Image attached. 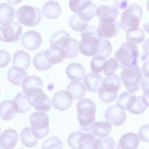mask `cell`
Returning <instances> with one entry per match:
<instances>
[{"label": "cell", "instance_id": "cell-28", "mask_svg": "<svg viewBox=\"0 0 149 149\" xmlns=\"http://www.w3.org/2000/svg\"><path fill=\"white\" fill-rule=\"evenodd\" d=\"M30 55L28 52L23 50H18L13 54L12 65L26 70L30 66Z\"/></svg>", "mask_w": 149, "mask_h": 149}, {"label": "cell", "instance_id": "cell-7", "mask_svg": "<svg viewBox=\"0 0 149 149\" xmlns=\"http://www.w3.org/2000/svg\"><path fill=\"white\" fill-rule=\"evenodd\" d=\"M142 74L137 65L123 68L120 73V79L128 92L133 93L139 90L143 80Z\"/></svg>", "mask_w": 149, "mask_h": 149}, {"label": "cell", "instance_id": "cell-27", "mask_svg": "<svg viewBox=\"0 0 149 149\" xmlns=\"http://www.w3.org/2000/svg\"><path fill=\"white\" fill-rule=\"evenodd\" d=\"M86 70L80 63L72 62L69 64L66 69V73L70 80H81L85 76Z\"/></svg>", "mask_w": 149, "mask_h": 149}, {"label": "cell", "instance_id": "cell-55", "mask_svg": "<svg viewBox=\"0 0 149 149\" xmlns=\"http://www.w3.org/2000/svg\"><path fill=\"white\" fill-rule=\"evenodd\" d=\"M19 149H24V148H19Z\"/></svg>", "mask_w": 149, "mask_h": 149}, {"label": "cell", "instance_id": "cell-24", "mask_svg": "<svg viewBox=\"0 0 149 149\" xmlns=\"http://www.w3.org/2000/svg\"><path fill=\"white\" fill-rule=\"evenodd\" d=\"M45 57L47 61L53 65L62 62L66 58V55L62 48L51 47L45 51Z\"/></svg>", "mask_w": 149, "mask_h": 149}, {"label": "cell", "instance_id": "cell-25", "mask_svg": "<svg viewBox=\"0 0 149 149\" xmlns=\"http://www.w3.org/2000/svg\"><path fill=\"white\" fill-rule=\"evenodd\" d=\"M27 77V73L24 69L17 66L10 68L7 72V78L12 84L17 86L22 85L23 81Z\"/></svg>", "mask_w": 149, "mask_h": 149}, {"label": "cell", "instance_id": "cell-6", "mask_svg": "<svg viewBox=\"0 0 149 149\" xmlns=\"http://www.w3.org/2000/svg\"><path fill=\"white\" fill-rule=\"evenodd\" d=\"M120 86V79L117 74L107 76L104 79L102 85L98 91L100 100L104 103L113 102L117 97Z\"/></svg>", "mask_w": 149, "mask_h": 149}, {"label": "cell", "instance_id": "cell-38", "mask_svg": "<svg viewBox=\"0 0 149 149\" xmlns=\"http://www.w3.org/2000/svg\"><path fill=\"white\" fill-rule=\"evenodd\" d=\"M92 3L91 0H69V6L72 11L77 14L81 13Z\"/></svg>", "mask_w": 149, "mask_h": 149}, {"label": "cell", "instance_id": "cell-30", "mask_svg": "<svg viewBox=\"0 0 149 149\" xmlns=\"http://www.w3.org/2000/svg\"><path fill=\"white\" fill-rule=\"evenodd\" d=\"M67 90L73 99L78 100L85 95L86 90L84 84L81 82L74 80L69 83L67 86Z\"/></svg>", "mask_w": 149, "mask_h": 149}, {"label": "cell", "instance_id": "cell-26", "mask_svg": "<svg viewBox=\"0 0 149 149\" xmlns=\"http://www.w3.org/2000/svg\"><path fill=\"white\" fill-rule=\"evenodd\" d=\"M42 12L45 17L49 19H56L61 15V7L58 2L49 1L44 3Z\"/></svg>", "mask_w": 149, "mask_h": 149}, {"label": "cell", "instance_id": "cell-41", "mask_svg": "<svg viewBox=\"0 0 149 149\" xmlns=\"http://www.w3.org/2000/svg\"><path fill=\"white\" fill-rule=\"evenodd\" d=\"M126 38L129 41L136 44H140L145 38V34L142 29H139L135 31L127 32L126 34Z\"/></svg>", "mask_w": 149, "mask_h": 149}, {"label": "cell", "instance_id": "cell-12", "mask_svg": "<svg viewBox=\"0 0 149 149\" xmlns=\"http://www.w3.org/2000/svg\"><path fill=\"white\" fill-rule=\"evenodd\" d=\"M22 89L26 95L27 99L31 98L36 95L44 92L42 90L43 82L37 76H27L22 84Z\"/></svg>", "mask_w": 149, "mask_h": 149}, {"label": "cell", "instance_id": "cell-3", "mask_svg": "<svg viewBox=\"0 0 149 149\" xmlns=\"http://www.w3.org/2000/svg\"><path fill=\"white\" fill-rule=\"evenodd\" d=\"M114 56L120 68L137 66L139 49L134 42L127 41L121 45Z\"/></svg>", "mask_w": 149, "mask_h": 149}, {"label": "cell", "instance_id": "cell-34", "mask_svg": "<svg viewBox=\"0 0 149 149\" xmlns=\"http://www.w3.org/2000/svg\"><path fill=\"white\" fill-rule=\"evenodd\" d=\"M112 51V46L111 42L105 38H101L100 40L99 47L94 57L105 59L111 55Z\"/></svg>", "mask_w": 149, "mask_h": 149}, {"label": "cell", "instance_id": "cell-4", "mask_svg": "<svg viewBox=\"0 0 149 149\" xmlns=\"http://www.w3.org/2000/svg\"><path fill=\"white\" fill-rule=\"evenodd\" d=\"M116 105L122 110L126 109L136 115L144 112L147 107L141 96H136L127 91H123L120 94Z\"/></svg>", "mask_w": 149, "mask_h": 149}, {"label": "cell", "instance_id": "cell-9", "mask_svg": "<svg viewBox=\"0 0 149 149\" xmlns=\"http://www.w3.org/2000/svg\"><path fill=\"white\" fill-rule=\"evenodd\" d=\"M42 17L40 9L29 5H23L16 12L18 22L28 27H34L39 24Z\"/></svg>", "mask_w": 149, "mask_h": 149}, {"label": "cell", "instance_id": "cell-18", "mask_svg": "<svg viewBox=\"0 0 149 149\" xmlns=\"http://www.w3.org/2000/svg\"><path fill=\"white\" fill-rule=\"evenodd\" d=\"M119 24L116 21L100 22L98 33L101 38H111L116 36L119 31Z\"/></svg>", "mask_w": 149, "mask_h": 149}, {"label": "cell", "instance_id": "cell-43", "mask_svg": "<svg viewBox=\"0 0 149 149\" xmlns=\"http://www.w3.org/2000/svg\"><path fill=\"white\" fill-rule=\"evenodd\" d=\"M97 8L95 4L92 3L90 6H88L81 13L77 14V15L84 21L88 22L95 17L97 12Z\"/></svg>", "mask_w": 149, "mask_h": 149}, {"label": "cell", "instance_id": "cell-5", "mask_svg": "<svg viewBox=\"0 0 149 149\" xmlns=\"http://www.w3.org/2000/svg\"><path fill=\"white\" fill-rule=\"evenodd\" d=\"M142 16L141 8L137 4H133L121 14L119 26L126 33L137 30Z\"/></svg>", "mask_w": 149, "mask_h": 149}, {"label": "cell", "instance_id": "cell-11", "mask_svg": "<svg viewBox=\"0 0 149 149\" xmlns=\"http://www.w3.org/2000/svg\"><path fill=\"white\" fill-rule=\"evenodd\" d=\"M22 27L17 22H12L8 24L1 25L0 29L1 40L3 42H16L20 38Z\"/></svg>", "mask_w": 149, "mask_h": 149}, {"label": "cell", "instance_id": "cell-14", "mask_svg": "<svg viewBox=\"0 0 149 149\" xmlns=\"http://www.w3.org/2000/svg\"><path fill=\"white\" fill-rule=\"evenodd\" d=\"M73 99L72 96L68 91L60 90L54 94L52 101L56 109L64 111L72 107Z\"/></svg>", "mask_w": 149, "mask_h": 149}, {"label": "cell", "instance_id": "cell-47", "mask_svg": "<svg viewBox=\"0 0 149 149\" xmlns=\"http://www.w3.org/2000/svg\"><path fill=\"white\" fill-rule=\"evenodd\" d=\"M129 5L128 1L126 0H122L121 1H118L115 2V3H113V6L115 7L116 9H126Z\"/></svg>", "mask_w": 149, "mask_h": 149}, {"label": "cell", "instance_id": "cell-40", "mask_svg": "<svg viewBox=\"0 0 149 149\" xmlns=\"http://www.w3.org/2000/svg\"><path fill=\"white\" fill-rule=\"evenodd\" d=\"M41 148L42 149H62L63 143L58 137L52 136L43 141Z\"/></svg>", "mask_w": 149, "mask_h": 149}, {"label": "cell", "instance_id": "cell-35", "mask_svg": "<svg viewBox=\"0 0 149 149\" xmlns=\"http://www.w3.org/2000/svg\"><path fill=\"white\" fill-rule=\"evenodd\" d=\"M33 65L40 71H45L52 66L45 57V51H41L36 54L33 59Z\"/></svg>", "mask_w": 149, "mask_h": 149}, {"label": "cell", "instance_id": "cell-8", "mask_svg": "<svg viewBox=\"0 0 149 149\" xmlns=\"http://www.w3.org/2000/svg\"><path fill=\"white\" fill-rule=\"evenodd\" d=\"M31 131L38 139L48 136L49 132V116L44 112L37 111L32 113L30 116Z\"/></svg>", "mask_w": 149, "mask_h": 149}, {"label": "cell", "instance_id": "cell-16", "mask_svg": "<svg viewBox=\"0 0 149 149\" xmlns=\"http://www.w3.org/2000/svg\"><path fill=\"white\" fill-rule=\"evenodd\" d=\"M30 105L34 108L40 112H48L52 108V101L45 94L44 92L40 93L33 97L28 99Z\"/></svg>", "mask_w": 149, "mask_h": 149}, {"label": "cell", "instance_id": "cell-32", "mask_svg": "<svg viewBox=\"0 0 149 149\" xmlns=\"http://www.w3.org/2000/svg\"><path fill=\"white\" fill-rule=\"evenodd\" d=\"M79 41L74 38H70L62 46V48L64 50L66 58L72 59L76 57L79 54Z\"/></svg>", "mask_w": 149, "mask_h": 149}, {"label": "cell", "instance_id": "cell-52", "mask_svg": "<svg viewBox=\"0 0 149 149\" xmlns=\"http://www.w3.org/2000/svg\"><path fill=\"white\" fill-rule=\"evenodd\" d=\"M143 29L147 33L149 34V23L147 24H143Z\"/></svg>", "mask_w": 149, "mask_h": 149}, {"label": "cell", "instance_id": "cell-45", "mask_svg": "<svg viewBox=\"0 0 149 149\" xmlns=\"http://www.w3.org/2000/svg\"><path fill=\"white\" fill-rule=\"evenodd\" d=\"M140 140L144 142H149V124L144 125L138 132Z\"/></svg>", "mask_w": 149, "mask_h": 149}, {"label": "cell", "instance_id": "cell-51", "mask_svg": "<svg viewBox=\"0 0 149 149\" xmlns=\"http://www.w3.org/2000/svg\"><path fill=\"white\" fill-rule=\"evenodd\" d=\"M10 4L12 5H17L19 4L22 0H6Z\"/></svg>", "mask_w": 149, "mask_h": 149}, {"label": "cell", "instance_id": "cell-23", "mask_svg": "<svg viewBox=\"0 0 149 149\" xmlns=\"http://www.w3.org/2000/svg\"><path fill=\"white\" fill-rule=\"evenodd\" d=\"M111 131V125L108 121L94 122L86 132H91L94 135L100 137H105L109 135Z\"/></svg>", "mask_w": 149, "mask_h": 149}, {"label": "cell", "instance_id": "cell-19", "mask_svg": "<svg viewBox=\"0 0 149 149\" xmlns=\"http://www.w3.org/2000/svg\"><path fill=\"white\" fill-rule=\"evenodd\" d=\"M96 15L100 22H113L119 15V11L113 6L102 5L98 7Z\"/></svg>", "mask_w": 149, "mask_h": 149}, {"label": "cell", "instance_id": "cell-54", "mask_svg": "<svg viewBox=\"0 0 149 149\" xmlns=\"http://www.w3.org/2000/svg\"><path fill=\"white\" fill-rule=\"evenodd\" d=\"M102 1H108V0H102ZM112 1H116V2H118L119 1V0H112Z\"/></svg>", "mask_w": 149, "mask_h": 149}, {"label": "cell", "instance_id": "cell-50", "mask_svg": "<svg viewBox=\"0 0 149 149\" xmlns=\"http://www.w3.org/2000/svg\"><path fill=\"white\" fill-rule=\"evenodd\" d=\"M142 97L146 106L149 107V87L143 91V95Z\"/></svg>", "mask_w": 149, "mask_h": 149}, {"label": "cell", "instance_id": "cell-49", "mask_svg": "<svg viewBox=\"0 0 149 149\" xmlns=\"http://www.w3.org/2000/svg\"><path fill=\"white\" fill-rule=\"evenodd\" d=\"M143 49L144 52V55L142 57L144 56L145 58L149 56V38L145 40L143 45Z\"/></svg>", "mask_w": 149, "mask_h": 149}, {"label": "cell", "instance_id": "cell-1", "mask_svg": "<svg viewBox=\"0 0 149 149\" xmlns=\"http://www.w3.org/2000/svg\"><path fill=\"white\" fill-rule=\"evenodd\" d=\"M81 40L79 43V51L86 56H95L97 54L101 37L98 33V28L89 26L81 33Z\"/></svg>", "mask_w": 149, "mask_h": 149}, {"label": "cell", "instance_id": "cell-10", "mask_svg": "<svg viewBox=\"0 0 149 149\" xmlns=\"http://www.w3.org/2000/svg\"><path fill=\"white\" fill-rule=\"evenodd\" d=\"M95 140V136L91 133L75 132L68 136L67 143L72 149H94Z\"/></svg>", "mask_w": 149, "mask_h": 149}, {"label": "cell", "instance_id": "cell-21", "mask_svg": "<svg viewBox=\"0 0 149 149\" xmlns=\"http://www.w3.org/2000/svg\"><path fill=\"white\" fill-rule=\"evenodd\" d=\"M103 80L101 75L89 73L83 78V83L87 91L91 93H97L102 85Z\"/></svg>", "mask_w": 149, "mask_h": 149}, {"label": "cell", "instance_id": "cell-15", "mask_svg": "<svg viewBox=\"0 0 149 149\" xmlns=\"http://www.w3.org/2000/svg\"><path fill=\"white\" fill-rule=\"evenodd\" d=\"M22 46L30 51L37 49L42 43V38L39 33L34 30L25 32L22 37Z\"/></svg>", "mask_w": 149, "mask_h": 149}, {"label": "cell", "instance_id": "cell-39", "mask_svg": "<svg viewBox=\"0 0 149 149\" xmlns=\"http://www.w3.org/2000/svg\"><path fill=\"white\" fill-rule=\"evenodd\" d=\"M115 141L111 136L96 139L94 143V149H114Z\"/></svg>", "mask_w": 149, "mask_h": 149}, {"label": "cell", "instance_id": "cell-2", "mask_svg": "<svg viewBox=\"0 0 149 149\" xmlns=\"http://www.w3.org/2000/svg\"><path fill=\"white\" fill-rule=\"evenodd\" d=\"M77 119L80 123V129L84 132L94 123L95 119L96 106L90 99L83 98L80 100L77 105Z\"/></svg>", "mask_w": 149, "mask_h": 149}, {"label": "cell", "instance_id": "cell-17", "mask_svg": "<svg viewBox=\"0 0 149 149\" xmlns=\"http://www.w3.org/2000/svg\"><path fill=\"white\" fill-rule=\"evenodd\" d=\"M18 141V133L13 129H8L0 136V149H13Z\"/></svg>", "mask_w": 149, "mask_h": 149}, {"label": "cell", "instance_id": "cell-13", "mask_svg": "<svg viewBox=\"0 0 149 149\" xmlns=\"http://www.w3.org/2000/svg\"><path fill=\"white\" fill-rule=\"evenodd\" d=\"M104 118L112 125L119 126L124 123L127 116L123 110L119 108L117 105H113L107 108L104 113Z\"/></svg>", "mask_w": 149, "mask_h": 149}, {"label": "cell", "instance_id": "cell-42", "mask_svg": "<svg viewBox=\"0 0 149 149\" xmlns=\"http://www.w3.org/2000/svg\"><path fill=\"white\" fill-rule=\"evenodd\" d=\"M118 66L119 63L115 58H109L105 61L104 65L103 71L104 74L107 76L113 74Z\"/></svg>", "mask_w": 149, "mask_h": 149}, {"label": "cell", "instance_id": "cell-33", "mask_svg": "<svg viewBox=\"0 0 149 149\" xmlns=\"http://www.w3.org/2000/svg\"><path fill=\"white\" fill-rule=\"evenodd\" d=\"M13 101L16 104L18 112L26 113L30 111L31 105L29 103L27 97L24 92L20 91L17 93Z\"/></svg>", "mask_w": 149, "mask_h": 149}, {"label": "cell", "instance_id": "cell-29", "mask_svg": "<svg viewBox=\"0 0 149 149\" xmlns=\"http://www.w3.org/2000/svg\"><path fill=\"white\" fill-rule=\"evenodd\" d=\"M15 9L9 4L2 3L0 5V23L8 24L12 22L15 17Z\"/></svg>", "mask_w": 149, "mask_h": 149}, {"label": "cell", "instance_id": "cell-20", "mask_svg": "<svg viewBox=\"0 0 149 149\" xmlns=\"http://www.w3.org/2000/svg\"><path fill=\"white\" fill-rule=\"evenodd\" d=\"M140 142L139 136L129 132L123 134L116 145V149H137Z\"/></svg>", "mask_w": 149, "mask_h": 149}, {"label": "cell", "instance_id": "cell-37", "mask_svg": "<svg viewBox=\"0 0 149 149\" xmlns=\"http://www.w3.org/2000/svg\"><path fill=\"white\" fill-rule=\"evenodd\" d=\"M88 23L81 19L77 15L71 16L69 20V27L76 31H83L88 27Z\"/></svg>", "mask_w": 149, "mask_h": 149}, {"label": "cell", "instance_id": "cell-53", "mask_svg": "<svg viewBox=\"0 0 149 149\" xmlns=\"http://www.w3.org/2000/svg\"><path fill=\"white\" fill-rule=\"evenodd\" d=\"M146 6H147V9L148 11L149 12V0H148V1H147V4H146Z\"/></svg>", "mask_w": 149, "mask_h": 149}, {"label": "cell", "instance_id": "cell-22", "mask_svg": "<svg viewBox=\"0 0 149 149\" xmlns=\"http://www.w3.org/2000/svg\"><path fill=\"white\" fill-rule=\"evenodd\" d=\"M18 112L17 107L13 100H6L1 102L0 105V116L4 120H12Z\"/></svg>", "mask_w": 149, "mask_h": 149}, {"label": "cell", "instance_id": "cell-48", "mask_svg": "<svg viewBox=\"0 0 149 149\" xmlns=\"http://www.w3.org/2000/svg\"><path fill=\"white\" fill-rule=\"evenodd\" d=\"M141 72L145 78L149 79V59H147L143 64Z\"/></svg>", "mask_w": 149, "mask_h": 149}, {"label": "cell", "instance_id": "cell-31", "mask_svg": "<svg viewBox=\"0 0 149 149\" xmlns=\"http://www.w3.org/2000/svg\"><path fill=\"white\" fill-rule=\"evenodd\" d=\"M20 139L23 146L27 147H35L38 143V140L31 133V128L25 127L20 132Z\"/></svg>", "mask_w": 149, "mask_h": 149}, {"label": "cell", "instance_id": "cell-36", "mask_svg": "<svg viewBox=\"0 0 149 149\" xmlns=\"http://www.w3.org/2000/svg\"><path fill=\"white\" fill-rule=\"evenodd\" d=\"M70 34L66 31L61 30L53 34L49 40L51 47H62L65 42L70 38Z\"/></svg>", "mask_w": 149, "mask_h": 149}, {"label": "cell", "instance_id": "cell-44", "mask_svg": "<svg viewBox=\"0 0 149 149\" xmlns=\"http://www.w3.org/2000/svg\"><path fill=\"white\" fill-rule=\"evenodd\" d=\"M105 61V59L98 57H93L90 63V68L91 71L94 73L96 74L101 72L103 70Z\"/></svg>", "mask_w": 149, "mask_h": 149}, {"label": "cell", "instance_id": "cell-46", "mask_svg": "<svg viewBox=\"0 0 149 149\" xmlns=\"http://www.w3.org/2000/svg\"><path fill=\"white\" fill-rule=\"evenodd\" d=\"M10 61V55L6 51H0V66L1 68L7 66Z\"/></svg>", "mask_w": 149, "mask_h": 149}]
</instances>
